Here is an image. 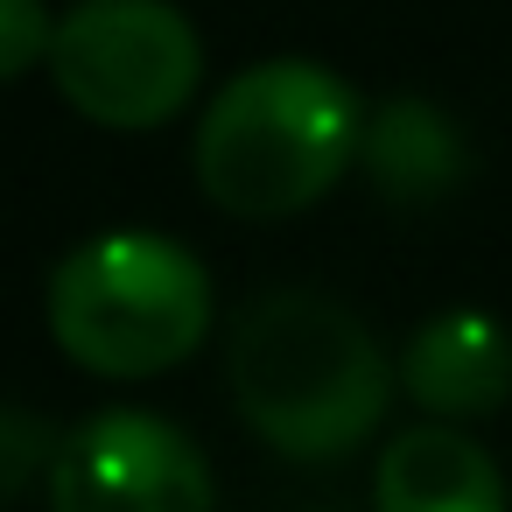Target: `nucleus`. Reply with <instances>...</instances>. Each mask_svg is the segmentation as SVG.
Returning <instances> with one entry per match:
<instances>
[{"label": "nucleus", "mask_w": 512, "mask_h": 512, "mask_svg": "<svg viewBox=\"0 0 512 512\" xmlns=\"http://www.w3.org/2000/svg\"><path fill=\"white\" fill-rule=\"evenodd\" d=\"M239 421L288 463H337L372 442L393 400L379 337L316 288H274L232 323Z\"/></svg>", "instance_id": "f257e3e1"}, {"label": "nucleus", "mask_w": 512, "mask_h": 512, "mask_svg": "<svg viewBox=\"0 0 512 512\" xmlns=\"http://www.w3.org/2000/svg\"><path fill=\"white\" fill-rule=\"evenodd\" d=\"M365 106L309 57H267L232 71L190 141L197 190L232 218H295L323 204L358 162Z\"/></svg>", "instance_id": "f03ea898"}, {"label": "nucleus", "mask_w": 512, "mask_h": 512, "mask_svg": "<svg viewBox=\"0 0 512 512\" xmlns=\"http://www.w3.org/2000/svg\"><path fill=\"white\" fill-rule=\"evenodd\" d=\"M50 337L78 372L155 379L176 372L211 330V267L169 232H99L50 274Z\"/></svg>", "instance_id": "7ed1b4c3"}, {"label": "nucleus", "mask_w": 512, "mask_h": 512, "mask_svg": "<svg viewBox=\"0 0 512 512\" xmlns=\"http://www.w3.org/2000/svg\"><path fill=\"white\" fill-rule=\"evenodd\" d=\"M50 78L78 120L148 134L197 99L204 43L169 0H78L57 15Z\"/></svg>", "instance_id": "20e7f679"}, {"label": "nucleus", "mask_w": 512, "mask_h": 512, "mask_svg": "<svg viewBox=\"0 0 512 512\" xmlns=\"http://www.w3.org/2000/svg\"><path fill=\"white\" fill-rule=\"evenodd\" d=\"M50 512H218V484L176 421L106 407L57 442Z\"/></svg>", "instance_id": "39448f33"}, {"label": "nucleus", "mask_w": 512, "mask_h": 512, "mask_svg": "<svg viewBox=\"0 0 512 512\" xmlns=\"http://www.w3.org/2000/svg\"><path fill=\"white\" fill-rule=\"evenodd\" d=\"M400 386L428 421H484L512 400V330L484 309H442L407 337Z\"/></svg>", "instance_id": "423d86ee"}, {"label": "nucleus", "mask_w": 512, "mask_h": 512, "mask_svg": "<svg viewBox=\"0 0 512 512\" xmlns=\"http://www.w3.org/2000/svg\"><path fill=\"white\" fill-rule=\"evenodd\" d=\"M372 512H505V470L456 421H421L379 449Z\"/></svg>", "instance_id": "0eeeda50"}, {"label": "nucleus", "mask_w": 512, "mask_h": 512, "mask_svg": "<svg viewBox=\"0 0 512 512\" xmlns=\"http://www.w3.org/2000/svg\"><path fill=\"white\" fill-rule=\"evenodd\" d=\"M358 162L372 176V190L400 211H421V204H442L463 176H470V141L463 127L435 106V99H386L365 113V141H358Z\"/></svg>", "instance_id": "6e6552de"}, {"label": "nucleus", "mask_w": 512, "mask_h": 512, "mask_svg": "<svg viewBox=\"0 0 512 512\" xmlns=\"http://www.w3.org/2000/svg\"><path fill=\"white\" fill-rule=\"evenodd\" d=\"M50 463H57V435L29 407L0 400V505L22 498L36 477H50Z\"/></svg>", "instance_id": "1a4fd4ad"}, {"label": "nucleus", "mask_w": 512, "mask_h": 512, "mask_svg": "<svg viewBox=\"0 0 512 512\" xmlns=\"http://www.w3.org/2000/svg\"><path fill=\"white\" fill-rule=\"evenodd\" d=\"M50 43H57L50 0H0V85H15L36 64H50Z\"/></svg>", "instance_id": "9d476101"}]
</instances>
